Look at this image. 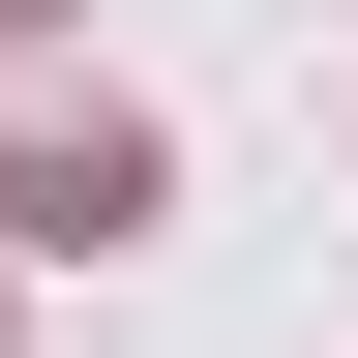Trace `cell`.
<instances>
[{"label":"cell","mask_w":358,"mask_h":358,"mask_svg":"<svg viewBox=\"0 0 358 358\" xmlns=\"http://www.w3.org/2000/svg\"><path fill=\"white\" fill-rule=\"evenodd\" d=\"M150 209H179V150L120 90H90V120H0V239H150Z\"/></svg>","instance_id":"6da1fadb"},{"label":"cell","mask_w":358,"mask_h":358,"mask_svg":"<svg viewBox=\"0 0 358 358\" xmlns=\"http://www.w3.org/2000/svg\"><path fill=\"white\" fill-rule=\"evenodd\" d=\"M0 30H60V0H0Z\"/></svg>","instance_id":"7a4b0ae2"}]
</instances>
